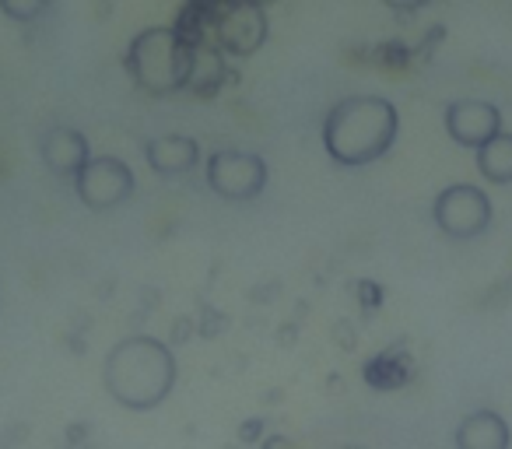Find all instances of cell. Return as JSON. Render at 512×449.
<instances>
[{"mask_svg": "<svg viewBox=\"0 0 512 449\" xmlns=\"http://www.w3.org/2000/svg\"><path fill=\"white\" fill-rule=\"evenodd\" d=\"M179 379L176 355L165 341L148 334H130L109 348L102 362L106 393L127 411H155L172 397Z\"/></svg>", "mask_w": 512, "mask_h": 449, "instance_id": "6da1fadb", "label": "cell"}, {"mask_svg": "<svg viewBox=\"0 0 512 449\" xmlns=\"http://www.w3.org/2000/svg\"><path fill=\"white\" fill-rule=\"evenodd\" d=\"M400 113L383 95H348L323 120V148L341 169H365L397 144Z\"/></svg>", "mask_w": 512, "mask_h": 449, "instance_id": "7a4b0ae2", "label": "cell"}, {"mask_svg": "<svg viewBox=\"0 0 512 449\" xmlns=\"http://www.w3.org/2000/svg\"><path fill=\"white\" fill-rule=\"evenodd\" d=\"M127 71L148 95H176L190 78V43L169 25H155L134 36L127 50Z\"/></svg>", "mask_w": 512, "mask_h": 449, "instance_id": "3957f363", "label": "cell"}, {"mask_svg": "<svg viewBox=\"0 0 512 449\" xmlns=\"http://www.w3.org/2000/svg\"><path fill=\"white\" fill-rule=\"evenodd\" d=\"M432 221L435 229L449 239H477L491 225V200L481 186L453 183L435 197Z\"/></svg>", "mask_w": 512, "mask_h": 449, "instance_id": "277c9868", "label": "cell"}, {"mask_svg": "<svg viewBox=\"0 0 512 449\" xmlns=\"http://www.w3.org/2000/svg\"><path fill=\"white\" fill-rule=\"evenodd\" d=\"M204 179L221 200H256L267 186V162L256 151H214L204 162Z\"/></svg>", "mask_w": 512, "mask_h": 449, "instance_id": "5b68a950", "label": "cell"}, {"mask_svg": "<svg viewBox=\"0 0 512 449\" xmlns=\"http://www.w3.org/2000/svg\"><path fill=\"white\" fill-rule=\"evenodd\" d=\"M74 190H78V200L88 211H109V207H120L134 197L137 179L123 158L92 155L85 169L74 176Z\"/></svg>", "mask_w": 512, "mask_h": 449, "instance_id": "8992f818", "label": "cell"}, {"mask_svg": "<svg viewBox=\"0 0 512 449\" xmlns=\"http://www.w3.org/2000/svg\"><path fill=\"white\" fill-rule=\"evenodd\" d=\"M267 11L249 0H228L214 18V46L228 57H253L267 43Z\"/></svg>", "mask_w": 512, "mask_h": 449, "instance_id": "52a82bcc", "label": "cell"}, {"mask_svg": "<svg viewBox=\"0 0 512 449\" xmlns=\"http://www.w3.org/2000/svg\"><path fill=\"white\" fill-rule=\"evenodd\" d=\"M446 134L460 148L477 151L502 134V113L484 99H456L446 106Z\"/></svg>", "mask_w": 512, "mask_h": 449, "instance_id": "ba28073f", "label": "cell"}, {"mask_svg": "<svg viewBox=\"0 0 512 449\" xmlns=\"http://www.w3.org/2000/svg\"><path fill=\"white\" fill-rule=\"evenodd\" d=\"M39 158L43 165L53 172V176H67L74 179L92 158V148H88V137L74 127H50L39 141Z\"/></svg>", "mask_w": 512, "mask_h": 449, "instance_id": "9c48e42d", "label": "cell"}, {"mask_svg": "<svg viewBox=\"0 0 512 449\" xmlns=\"http://www.w3.org/2000/svg\"><path fill=\"white\" fill-rule=\"evenodd\" d=\"M144 162L155 176H186L200 165V144L186 134L151 137L144 144Z\"/></svg>", "mask_w": 512, "mask_h": 449, "instance_id": "30bf717a", "label": "cell"}, {"mask_svg": "<svg viewBox=\"0 0 512 449\" xmlns=\"http://www.w3.org/2000/svg\"><path fill=\"white\" fill-rule=\"evenodd\" d=\"M453 446L456 449H509L512 446L509 421L498 411H488V407L470 411L467 418L456 425Z\"/></svg>", "mask_w": 512, "mask_h": 449, "instance_id": "8fae6325", "label": "cell"}, {"mask_svg": "<svg viewBox=\"0 0 512 449\" xmlns=\"http://www.w3.org/2000/svg\"><path fill=\"white\" fill-rule=\"evenodd\" d=\"M221 81H225V53L211 43H190V78H186V88L214 92Z\"/></svg>", "mask_w": 512, "mask_h": 449, "instance_id": "7c38bea8", "label": "cell"}, {"mask_svg": "<svg viewBox=\"0 0 512 449\" xmlns=\"http://www.w3.org/2000/svg\"><path fill=\"white\" fill-rule=\"evenodd\" d=\"M474 158H477V172H481L488 183H495V186L512 183V134L509 130H502V134L491 137L484 148H477Z\"/></svg>", "mask_w": 512, "mask_h": 449, "instance_id": "4fadbf2b", "label": "cell"}, {"mask_svg": "<svg viewBox=\"0 0 512 449\" xmlns=\"http://www.w3.org/2000/svg\"><path fill=\"white\" fill-rule=\"evenodd\" d=\"M50 4L53 0H0V11L11 18V22H22V25H29V22H39V18L50 11Z\"/></svg>", "mask_w": 512, "mask_h": 449, "instance_id": "5bb4252c", "label": "cell"}, {"mask_svg": "<svg viewBox=\"0 0 512 449\" xmlns=\"http://www.w3.org/2000/svg\"><path fill=\"white\" fill-rule=\"evenodd\" d=\"M249 4H260V8H267V4H274V0H249Z\"/></svg>", "mask_w": 512, "mask_h": 449, "instance_id": "9a60e30c", "label": "cell"}, {"mask_svg": "<svg viewBox=\"0 0 512 449\" xmlns=\"http://www.w3.org/2000/svg\"><path fill=\"white\" fill-rule=\"evenodd\" d=\"M337 449H362V446H337Z\"/></svg>", "mask_w": 512, "mask_h": 449, "instance_id": "2e32d148", "label": "cell"}]
</instances>
